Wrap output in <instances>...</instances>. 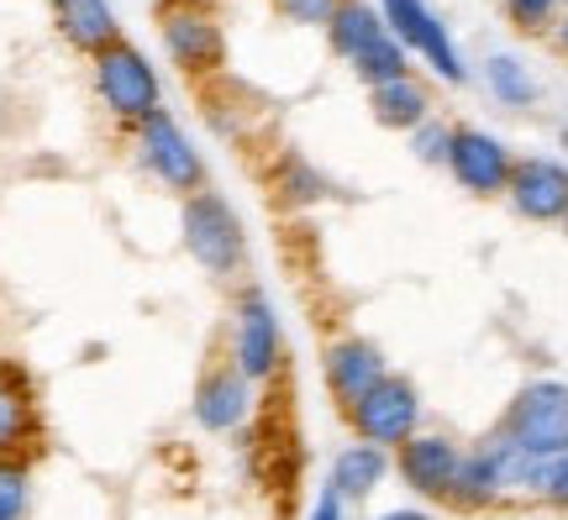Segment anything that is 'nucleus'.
<instances>
[{
  "mask_svg": "<svg viewBox=\"0 0 568 520\" xmlns=\"http://www.w3.org/2000/svg\"><path fill=\"white\" fill-rule=\"evenodd\" d=\"M132 159L159 190L180 195V201L205 190V153L195 147V137L184 132V121L169 105L153 111L142 126H132Z\"/></svg>",
  "mask_w": 568,
  "mask_h": 520,
  "instance_id": "nucleus-6",
  "label": "nucleus"
},
{
  "mask_svg": "<svg viewBox=\"0 0 568 520\" xmlns=\"http://www.w3.org/2000/svg\"><path fill=\"white\" fill-rule=\"evenodd\" d=\"M32 510V468L27 462H0V516L27 520Z\"/></svg>",
  "mask_w": 568,
  "mask_h": 520,
  "instance_id": "nucleus-24",
  "label": "nucleus"
},
{
  "mask_svg": "<svg viewBox=\"0 0 568 520\" xmlns=\"http://www.w3.org/2000/svg\"><path fill=\"white\" fill-rule=\"evenodd\" d=\"M510 169H516V153H510L506 137H495L489 126H474V121H458V126H453L447 174H453L458 190H468L474 201H495V195H506Z\"/></svg>",
  "mask_w": 568,
  "mask_h": 520,
  "instance_id": "nucleus-10",
  "label": "nucleus"
},
{
  "mask_svg": "<svg viewBox=\"0 0 568 520\" xmlns=\"http://www.w3.org/2000/svg\"><path fill=\"white\" fill-rule=\"evenodd\" d=\"M347 69H353L368 90H379V84H389V80H406V74H416V63H410V53L395 42V32H385L379 42H368V48L347 63Z\"/></svg>",
  "mask_w": 568,
  "mask_h": 520,
  "instance_id": "nucleus-22",
  "label": "nucleus"
},
{
  "mask_svg": "<svg viewBox=\"0 0 568 520\" xmlns=\"http://www.w3.org/2000/svg\"><path fill=\"white\" fill-rule=\"evenodd\" d=\"M268 184H274V201L290 205V211L322 205L326 195H332V180H326L322 169L305 159L301 147H284L280 159H274V174H268Z\"/></svg>",
  "mask_w": 568,
  "mask_h": 520,
  "instance_id": "nucleus-20",
  "label": "nucleus"
},
{
  "mask_svg": "<svg viewBox=\"0 0 568 520\" xmlns=\"http://www.w3.org/2000/svg\"><path fill=\"white\" fill-rule=\"evenodd\" d=\"M385 32L389 27H385V17H379V0H343V6L332 11V21H326V48L343 63H353L368 42H379Z\"/></svg>",
  "mask_w": 568,
  "mask_h": 520,
  "instance_id": "nucleus-19",
  "label": "nucleus"
},
{
  "mask_svg": "<svg viewBox=\"0 0 568 520\" xmlns=\"http://www.w3.org/2000/svg\"><path fill=\"white\" fill-rule=\"evenodd\" d=\"M406 142H410V159L416 163H426V169H447V142H453V126L432 116V121H422Z\"/></svg>",
  "mask_w": 568,
  "mask_h": 520,
  "instance_id": "nucleus-25",
  "label": "nucleus"
},
{
  "mask_svg": "<svg viewBox=\"0 0 568 520\" xmlns=\"http://www.w3.org/2000/svg\"><path fill=\"white\" fill-rule=\"evenodd\" d=\"M564 11H568V0H564Z\"/></svg>",
  "mask_w": 568,
  "mask_h": 520,
  "instance_id": "nucleus-34",
  "label": "nucleus"
},
{
  "mask_svg": "<svg viewBox=\"0 0 568 520\" xmlns=\"http://www.w3.org/2000/svg\"><path fill=\"white\" fill-rule=\"evenodd\" d=\"M268 6H274L290 27H322L326 32V21H332V11H337L343 0H268Z\"/></svg>",
  "mask_w": 568,
  "mask_h": 520,
  "instance_id": "nucleus-27",
  "label": "nucleus"
},
{
  "mask_svg": "<svg viewBox=\"0 0 568 520\" xmlns=\"http://www.w3.org/2000/svg\"><path fill=\"white\" fill-rule=\"evenodd\" d=\"M180 242L190 263L201 268L211 284H237L247 263V232L237 205L226 201L222 190H195L180 201Z\"/></svg>",
  "mask_w": 568,
  "mask_h": 520,
  "instance_id": "nucleus-1",
  "label": "nucleus"
},
{
  "mask_svg": "<svg viewBox=\"0 0 568 520\" xmlns=\"http://www.w3.org/2000/svg\"><path fill=\"white\" fill-rule=\"evenodd\" d=\"M0 520H11V516H0Z\"/></svg>",
  "mask_w": 568,
  "mask_h": 520,
  "instance_id": "nucleus-35",
  "label": "nucleus"
},
{
  "mask_svg": "<svg viewBox=\"0 0 568 520\" xmlns=\"http://www.w3.org/2000/svg\"><path fill=\"white\" fill-rule=\"evenodd\" d=\"M385 374H389V358L379 341L358 337V332H343V337L322 341V384L337 410H353Z\"/></svg>",
  "mask_w": 568,
  "mask_h": 520,
  "instance_id": "nucleus-13",
  "label": "nucleus"
},
{
  "mask_svg": "<svg viewBox=\"0 0 568 520\" xmlns=\"http://www.w3.org/2000/svg\"><path fill=\"white\" fill-rule=\"evenodd\" d=\"M226 363L258 389L284 374V326L274 300H268V289H258V284H237L232 289V305H226Z\"/></svg>",
  "mask_w": 568,
  "mask_h": 520,
  "instance_id": "nucleus-3",
  "label": "nucleus"
},
{
  "mask_svg": "<svg viewBox=\"0 0 568 520\" xmlns=\"http://www.w3.org/2000/svg\"><path fill=\"white\" fill-rule=\"evenodd\" d=\"M48 6H59V0H48Z\"/></svg>",
  "mask_w": 568,
  "mask_h": 520,
  "instance_id": "nucleus-33",
  "label": "nucleus"
},
{
  "mask_svg": "<svg viewBox=\"0 0 568 520\" xmlns=\"http://www.w3.org/2000/svg\"><path fill=\"white\" fill-rule=\"evenodd\" d=\"M253 416H258V384H247L226 358L205 363L190 395V420L205 437H232V431H247Z\"/></svg>",
  "mask_w": 568,
  "mask_h": 520,
  "instance_id": "nucleus-12",
  "label": "nucleus"
},
{
  "mask_svg": "<svg viewBox=\"0 0 568 520\" xmlns=\"http://www.w3.org/2000/svg\"><path fill=\"white\" fill-rule=\"evenodd\" d=\"M531 504H548L558 516H568V452L552 462H537V489H531Z\"/></svg>",
  "mask_w": 568,
  "mask_h": 520,
  "instance_id": "nucleus-26",
  "label": "nucleus"
},
{
  "mask_svg": "<svg viewBox=\"0 0 568 520\" xmlns=\"http://www.w3.org/2000/svg\"><path fill=\"white\" fill-rule=\"evenodd\" d=\"M485 90L495 95V105H506V111H531L537 105V74L527 69L521 53H489L485 59Z\"/></svg>",
  "mask_w": 568,
  "mask_h": 520,
  "instance_id": "nucleus-21",
  "label": "nucleus"
},
{
  "mask_svg": "<svg viewBox=\"0 0 568 520\" xmlns=\"http://www.w3.org/2000/svg\"><path fill=\"white\" fill-rule=\"evenodd\" d=\"M500 11L521 38H552V27L564 17V0H500Z\"/></svg>",
  "mask_w": 568,
  "mask_h": 520,
  "instance_id": "nucleus-23",
  "label": "nucleus"
},
{
  "mask_svg": "<svg viewBox=\"0 0 568 520\" xmlns=\"http://www.w3.org/2000/svg\"><path fill=\"white\" fill-rule=\"evenodd\" d=\"M422 416H426V410H422V389H416L406 374H395V368H389L385 379L374 384V389H368L353 410H343L353 441L385 447V452L406 447V441L422 431Z\"/></svg>",
  "mask_w": 568,
  "mask_h": 520,
  "instance_id": "nucleus-8",
  "label": "nucleus"
},
{
  "mask_svg": "<svg viewBox=\"0 0 568 520\" xmlns=\"http://www.w3.org/2000/svg\"><path fill=\"white\" fill-rule=\"evenodd\" d=\"M305 520H347V500L343 494H332V489H316V500H311V510H305Z\"/></svg>",
  "mask_w": 568,
  "mask_h": 520,
  "instance_id": "nucleus-28",
  "label": "nucleus"
},
{
  "mask_svg": "<svg viewBox=\"0 0 568 520\" xmlns=\"http://www.w3.org/2000/svg\"><path fill=\"white\" fill-rule=\"evenodd\" d=\"M558 137H564V147H568V126H564V132H558Z\"/></svg>",
  "mask_w": 568,
  "mask_h": 520,
  "instance_id": "nucleus-31",
  "label": "nucleus"
},
{
  "mask_svg": "<svg viewBox=\"0 0 568 520\" xmlns=\"http://www.w3.org/2000/svg\"><path fill=\"white\" fill-rule=\"evenodd\" d=\"M53 21H59V38L84 59H95V53L122 42V21H116L111 0H59Z\"/></svg>",
  "mask_w": 568,
  "mask_h": 520,
  "instance_id": "nucleus-17",
  "label": "nucleus"
},
{
  "mask_svg": "<svg viewBox=\"0 0 568 520\" xmlns=\"http://www.w3.org/2000/svg\"><path fill=\"white\" fill-rule=\"evenodd\" d=\"M510 211L531 226H564L568 216V163L552 159V153H527L516 159L506 184Z\"/></svg>",
  "mask_w": 568,
  "mask_h": 520,
  "instance_id": "nucleus-14",
  "label": "nucleus"
},
{
  "mask_svg": "<svg viewBox=\"0 0 568 520\" xmlns=\"http://www.w3.org/2000/svg\"><path fill=\"white\" fill-rule=\"evenodd\" d=\"M379 17L395 32V42L406 48L416 63H426L443 84H464L468 80V63L458 53V42L447 32V21L426 6V0H379Z\"/></svg>",
  "mask_w": 568,
  "mask_h": 520,
  "instance_id": "nucleus-9",
  "label": "nucleus"
},
{
  "mask_svg": "<svg viewBox=\"0 0 568 520\" xmlns=\"http://www.w3.org/2000/svg\"><path fill=\"white\" fill-rule=\"evenodd\" d=\"M564 237H568V216H564Z\"/></svg>",
  "mask_w": 568,
  "mask_h": 520,
  "instance_id": "nucleus-32",
  "label": "nucleus"
},
{
  "mask_svg": "<svg viewBox=\"0 0 568 520\" xmlns=\"http://www.w3.org/2000/svg\"><path fill=\"white\" fill-rule=\"evenodd\" d=\"M368 116L379 121L385 132H416L422 121H432V90H426L416 74L406 80H389L379 90H368Z\"/></svg>",
  "mask_w": 568,
  "mask_h": 520,
  "instance_id": "nucleus-18",
  "label": "nucleus"
},
{
  "mask_svg": "<svg viewBox=\"0 0 568 520\" xmlns=\"http://www.w3.org/2000/svg\"><path fill=\"white\" fill-rule=\"evenodd\" d=\"M552 48H558V53L568 59V11L558 17V27H552Z\"/></svg>",
  "mask_w": 568,
  "mask_h": 520,
  "instance_id": "nucleus-30",
  "label": "nucleus"
},
{
  "mask_svg": "<svg viewBox=\"0 0 568 520\" xmlns=\"http://www.w3.org/2000/svg\"><path fill=\"white\" fill-rule=\"evenodd\" d=\"M395 479V458L385 447H368V441H347L337 447V458L326 468V489L343 494L347 504H364L368 494H379V483Z\"/></svg>",
  "mask_w": 568,
  "mask_h": 520,
  "instance_id": "nucleus-16",
  "label": "nucleus"
},
{
  "mask_svg": "<svg viewBox=\"0 0 568 520\" xmlns=\"http://www.w3.org/2000/svg\"><path fill=\"white\" fill-rule=\"evenodd\" d=\"M153 21H159L163 59L174 63L180 74H190V80L222 74L226 27H222V17H216V6H205V0H159Z\"/></svg>",
  "mask_w": 568,
  "mask_h": 520,
  "instance_id": "nucleus-7",
  "label": "nucleus"
},
{
  "mask_svg": "<svg viewBox=\"0 0 568 520\" xmlns=\"http://www.w3.org/2000/svg\"><path fill=\"white\" fill-rule=\"evenodd\" d=\"M500 437L531 462H552L568 452V384L527 379L500 410Z\"/></svg>",
  "mask_w": 568,
  "mask_h": 520,
  "instance_id": "nucleus-5",
  "label": "nucleus"
},
{
  "mask_svg": "<svg viewBox=\"0 0 568 520\" xmlns=\"http://www.w3.org/2000/svg\"><path fill=\"white\" fill-rule=\"evenodd\" d=\"M90 90H95V105H101L122 132H132V126H142L153 111H163L159 63L126 38L90 59Z\"/></svg>",
  "mask_w": 568,
  "mask_h": 520,
  "instance_id": "nucleus-4",
  "label": "nucleus"
},
{
  "mask_svg": "<svg viewBox=\"0 0 568 520\" xmlns=\"http://www.w3.org/2000/svg\"><path fill=\"white\" fill-rule=\"evenodd\" d=\"M537 489V462L521 458L500 431L479 437L464 452V468H458V483L447 494V510L458 516H485V510H500L510 500H531Z\"/></svg>",
  "mask_w": 568,
  "mask_h": 520,
  "instance_id": "nucleus-2",
  "label": "nucleus"
},
{
  "mask_svg": "<svg viewBox=\"0 0 568 520\" xmlns=\"http://www.w3.org/2000/svg\"><path fill=\"white\" fill-rule=\"evenodd\" d=\"M42 437L38 389L17 363L0 358V462H27V452Z\"/></svg>",
  "mask_w": 568,
  "mask_h": 520,
  "instance_id": "nucleus-15",
  "label": "nucleus"
},
{
  "mask_svg": "<svg viewBox=\"0 0 568 520\" xmlns=\"http://www.w3.org/2000/svg\"><path fill=\"white\" fill-rule=\"evenodd\" d=\"M374 520H437V510H426V504H395V510H379Z\"/></svg>",
  "mask_w": 568,
  "mask_h": 520,
  "instance_id": "nucleus-29",
  "label": "nucleus"
},
{
  "mask_svg": "<svg viewBox=\"0 0 568 520\" xmlns=\"http://www.w3.org/2000/svg\"><path fill=\"white\" fill-rule=\"evenodd\" d=\"M464 441L453 437V431H432L422 426L406 447H395L389 458H395V479L406 483L416 500L426 504H447L453 494V483H458V468H464Z\"/></svg>",
  "mask_w": 568,
  "mask_h": 520,
  "instance_id": "nucleus-11",
  "label": "nucleus"
}]
</instances>
